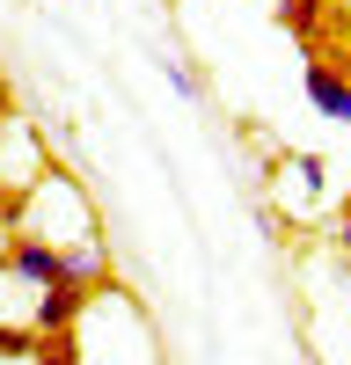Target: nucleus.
Wrapping results in <instances>:
<instances>
[{"label": "nucleus", "instance_id": "obj_1", "mask_svg": "<svg viewBox=\"0 0 351 365\" xmlns=\"http://www.w3.org/2000/svg\"><path fill=\"white\" fill-rule=\"evenodd\" d=\"M96 292H103V285H44L29 329H37V336H66V329H81V314H88V299H96Z\"/></svg>", "mask_w": 351, "mask_h": 365}, {"label": "nucleus", "instance_id": "obj_2", "mask_svg": "<svg viewBox=\"0 0 351 365\" xmlns=\"http://www.w3.org/2000/svg\"><path fill=\"white\" fill-rule=\"evenodd\" d=\"M300 88H307V103H315L322 117H330V125H344V132H351V81H344V73H337V66H330V58H322V51L307 58Z\"/></svg>", "mask_w": 351, "mask_h": 365}, {"label": "nucleus", "instance_id": "obj_3", "mask_svg": "<svg viewBox=\"0 0 351 365\" xmlns=\"http://www.w3.org/2000/svg\"><path fill=\"white\" fill-rule=\"evenodd\" d=\"M0 256H8V278H22V285H58V241H37V234H15L8 241V249H0Z\"/></svg>", "mask_w": 351, "mask_h": 365}, {"label": "nucleus", "instance_id": "obj_4", "mask_svg": "<svg viewBox=\"0 0 351 365\" xmlns=\"http://www.w3.org/2000/svg\"><path fill=\"white\" fill-rule=\"evenodd\" d=\"M271 22L285 29V37L315 44V37H322V0H278V8H271Z\"/></svg>", "mask_w": 351, "mask_h": 365}, {"label": "nucleus", "instance_id": "obj_5", "mask_svg": "<svg viewBox=\"0 0 351 365\" xmlns=\"http://www.w3.org/2000/svg\"><path fill=\"white\" fill-rule=\"evenodd\" d=\"M0 358L29 365V358H37V329H8V322H0Z\"/></svg>", "mask_w": 351, "mask_h": 365}, {"label": "nucleus", "instance_id": "obj_6", "mask_svg": "<svg viewBox=\"0 0 351 365\" xmlns=\"http://www.w3.org/2000/svg\"><path fill=\"white\" fill-rule=\"evenodd\" d=\"M292 168H300V182H307V190H322V182H330V168H322V154H292Z\"/></svg>", "mask_w": 351, "mask_h": 365}, {"label": "nucleus", "instance_id": "obj_7", "mask_svg": "<svg viewBox=\"0 0 351 365\" xmlns=\"http://www.w3.org/2000/svg\"><path fill=\"white\" fill-rule=\"evenodd\" d=\"M168 81H176V96H205V81H198L190 66H176V58H168Z\"/></svg>", "mask_w": 351, "mask_h": 365}, {"label": "nucleus", "instance_id": "obj_8", "mask_svg": "<svg viewBox=\"0 0 351 365\" xmlns=\"http://www.w3.org/2000/svg\"><path fill=\"white\" fill-rule=\"evenodd\" d=\"M0 227H8V234L22 227V197H0Z\"/></svg>", "mask_w": 351, "mask_h": 365}, {"label": "nucleus", "instance_id": "obj_9", "mask_svg": "<svg viewBox=\"0 0 351 365\" xmlns=\"http://www.w3.org/2000/svg\"><path fill=\"white\" fill-rule=\"evenodd\" d=\"M344 249H351V197H344Z\"/></svg>", "mask_w": 351, "mask_h": 365}, {"label": "nucleus", "instance_id": "obj_10", "mask_svg": "<svg viewBox=\"0 0 351 365\" xmlns=\"http://www.w3.org/2000/svg\"><path fill=\"white\" fill-rule=\"evenodd\" d=\"M0 125H8V88H0Z\"/></svg>", "mask_w": 351, "mask_h": 365}]
</instances>
